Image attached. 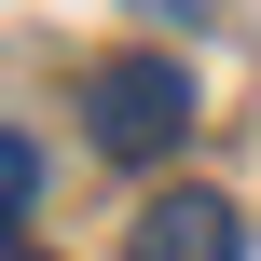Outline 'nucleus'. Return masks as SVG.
<instances>
[{
    "instance_id": "obj_1",
    "label": "nucleus",
    "mask_w": 261,
    "mask_h": 261,
    "mask_svg": "<svg viewBox=\"0 0 261 261\" xmlns=\"http://www.w3.org/2000/svg\"><path fill=\"white\" fill-rule=\"evenodd\" d=\"M83 138H96L110 165H165V151L193 138V69H179V55H96V69H83Z\"/></svg>"
},
{
    "instance_id": "obj_2",
    "label": "nucleus",
    "mask_w": 261,
    "mask_h": 261,
    "mask_svg": "<svg viewBox=\"0 0 261 261\" xmlns=\"http://www.w3.org/2000/svg\"><path fill=\"white\" fill-rule=\"evenodd\" d=\"M124 261H248V220L220 193H151L138 234H124Z\"/></svg>"
},
{
    "instance_id": "obj_3",
    "label": "nucleus",
    "mask_w": 261,
    "mask_h": 261,
    "mask_svg": "<svg viewBox=\"0 0 261 261\" xmlns=\"http://www.w3.org/2000/svg\"><path fill=\"white\" fill-rule=\"evenodd\" d=\"M28 193H41V151H28L14 124H0V261H28V248H14V220H28Z\"/></svg>"
}]
</instances>
